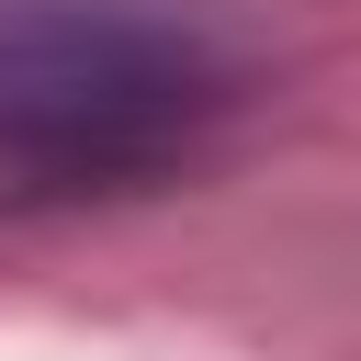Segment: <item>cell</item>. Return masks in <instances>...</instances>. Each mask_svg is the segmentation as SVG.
<instances>
[{
  "mask_svg": "<svg viewBox=\"0 0 361 361\" xmlns=\"http://www.w3.org/2000/svg\"><path fill=\"white\" fill-rule=\"evenodd\" d=\"M226 102V45L169 0H0V180H147Z\"/></svg>",
  "mask_w": 361,
  "mask_h": 361,
  "instance_id": "1",
  "label": "cell"
}]
</instances>
